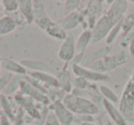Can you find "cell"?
Segmentation results:
<instances>
[{"label": "cell", "mask_w": 134, "mask_h": 125, "mask_svg": "<svg viewBox=\"0 0 134 125\" xmlns=\"http://www.w3.org/2000/svg\"><path fill=\"white\" fill-rule=\"evenodd\" d=\"M128 10V2L126 0H115L108 9L100 18L92 31L91 44H96L106 39L111 30L123 19Z\"/></svg>", "instance_id": "cell-1"}, {"label": "cell", "mask_w": 134, "mask_h": 125, "mask_svg": "<svg viewBox=\"0 0 134 125\" xmlns=\"http://www.w3.org/2000/svg\"><path fill=\"white\" fill-rule=\"evenodd\" d=\"M63 103L75 115L94 116L99 113V108L93 100L86 97H78L72 93L66 94Z\"/></svg>", "instance_id": "cell-2"}, {"label": "cell", "mask_w": 134, "mask_h": 125, "mask_svg": "<svg viewBox=\"0 0 134 125\" xmlns=\"http://www.w3.org/2000/svg\"><path fill=\"white\" fill-rule=\"evenodd\" d=\"M119 110L127 121L134 119V74L126 83L119 102Z\"/></svg>", "instance_id": "cell-3"}, {"label": "cell", "mask_w": 134, "mask_h": 125, "mask_svg": "<svg viewBox=\"0 0 134 125\" xmlns=\"http://www.w3.org/2000/svg\"><path fill=\"white\" fill-rule=\"evenodd\" d=\"M86 7L82 8L84 21H83V28L84 30H92L97 21L102 17L103 13V1L100 0H91L86 2Z\"/></svg>", "instance_id": "cell-4"}, {"label": "cell", "mask_w": 134, "mask_h": 125, "mask_svg": "<svg viewBox=\"0 0 134 125\" xmlns=\"http://www.w3.org/2000/svg\"><path fill=\"white\" fill-rule=\"evenodd\" d=\"M72 70H73V73L75 75V77H84L91 83L108 82L110 80L109 75L107 74L97 73V72L91 70L90 68L81 66V64H73Z\"/></svg>", "instance_id": "cell-5"}, {"label": "cell", "mask_w": 134, "mask_h": 125, "mask_svg": "<svg viewBox=\"0 0 134 125\" xmlns=\"http://www.w3.org/2000/svg\"><path fill=\"white\" fill-rule=\"evenodd\" d=\"M75 40L73 34L68 33L66 39L63 41L60 49L58 51V57L63 61L65 64H69L70 62L73 61L76 54L75 51Z\"/></svg>", "instance_id": "cell-6"}, {"label": "cell", "mask_w": 134, "mask_h": 125, "mask_svg": "<svg viewBox=\"0 0 134 125\" xmlns=\"http://www.w3.org/2000/svg\"><path fill=\"white\" fill-rule=\"evenodd\" d=\"M53 21L49 18L45 11L42 1L35 0L33 1V23L36 24L41 30H46Z\"/></svg>", "instance_id": "cell-7"}, {"label": "cell", "mask_w": 134, "mask_h": 125, "mask_svg": "<svg viewBox=\"0 0 134 125\" xmlns=\"http://www.w3.org/2000/svg\"><path fill=\"white\" fill-rule=\"evenodd\" d=\"M49 110H52L55 113L61 125H72L75 121V114L63 105V102L51 103Z\"/></svg>", "instance_id": "cell-8"}, {"label": "cell", "mask_w": 134, "mask_h": 125, "mask_svg": "<svg viewBox=\"0 0 134 125\" xmlns=\"http://www.w3.org/2000/svg\"><path fill=\"white\" fill-rule=\"evenodd\" d=\"M69 64H65L63 69L58 71L56 75V80L58 83V88H61L66 94H69L73 90V78L71 77V73L68 70Z\"/></svg>", "instance_id": "cell-9"}, {"label": "cell", "mask_w": 134, "mask_h": 125, "mask_svg": "<svg viewBox=\"0 0 134 125\" xmlns=\"http://www.w3.org/2000/svg\"><path fill=\"white\" fill-rule=\"evenodd\" d=\"M83 21H84V16H83L82 10L80 9L79 11H75L69 15L64 16V18L62 19L58 22V24L65 31H67V30H71L77 28L79 25H82Z\"/></svg>", "instance_id": "cell-10"}, {"label": "cell", "mask_w": 134, "mask_h": 125, "mask_svg": "<svg viewBox=\"0 0 134 125\" xmlns=\"http://www.w3.org/2000/svg\"><path fill=\"white\" fill-rule=\"evenodd\" d=\"M1 68L15 75H27L28 74V70L21 66L19 62L7 57H1Z\"/></svg>", "instance_id": "cell-11"}, {"label": "cell", "mask_w": 134, "mask_h": 125, "mask_svg": "<svg viewBox=\"0 0 134 125\" xmlns=\"http://www.w3.org/2000/svg\"><path fill=\"white\" fill-rule=\"evenodd\" d=\"M111 45H105V46L101 47L96 52H93L92 53L88 54L87 56H85L82 63H81V66H85V67H88L96 62L104 59L109 54V52H111Z\"/></svg>", "instance_id": "cell-12"}, {"label": "cell", "mask_w": 134, "mask_h": 125, "mask_svg": "<svg viewBox=\"0 0 134 125\" xmlns=\"http://www.w3.org/2000/svg\"><path fill=\"white\" fill-rule=\"evenodd\" d=\"M127 62V55L126 52L124 51L118 52L117 54L114 55H108L103 59V63H104L106 71H112V70L116 69V68L119 67L122 64H124Z\"/></svg>", "instance_id": "cell-13"}, {"label": "cell", "mask_w": 134, "mask_h": 125, "mask_svg": "<svg viewBox=\"0 0 134 125\" xmlns=\"http://www.w3.org/2000/svg\"><path fill=\"white\" fill-rule=\"evenodd\" d=\"M102 105L104 107L105 110L107 111V113H108V115L109 116L110 119L114 121L116 125H128V121L125 119V118L123 117L122 114L119 111V110L116 108L113 103L103 99Z\"/></svg>", "instance_id": "cell-14"}, {"label": "cell", "mask_w": 134, "mask_h": 125, "mask_svg": "<svg viewBox=\"0 0 134 125\" xmlns=\"http://www.w3.org/2000/svg\"><path fill=\"white\" fill-rule=\"evenodd\" d=\"M27 75L32 77V78L36 79L41 84L46 86L47 88H51V86H57L58 88V83L56 80V77L53 75H50L47 72H30L28 71Z\"/></svg>", "instance_id": "cell-15"}, {"label": "cell", "mask_w": 134, "mask_h": 125, "mask_svg": "<svg viewBox=\"0 0 134 125\" xmlns=\"http://www.w3.org/2000/svg\"><path fill=\"white\" fill-rule=\"evenodd\" d=\"M92 41V31L90 30H83L82 33L79 35L77 41H75V51L76 53L85 54L86 48Z\"/></svg>", "instance_id": "cell-16"}, {"label": "cell", "mask_w": 134, "mask_h": 125, "mask_svg": "<svg viewBox=\"0 0 134 125\" xmlns=\"http://www.w3.org/2000/svg\"><path fill=\"white\" fill-rule=\"evenodd\" d=\"M21 66L30 72H47L49 67L44 62L34 59H22L19 61Z\"/></svg>", "instance_id": "cell-17"}, {"label": "cell", "mask_w": 134, "mask_h": 125, "mask_svg": "<svg viewBox=\"0 0 134 125\" xmlns=\"http://www.w3.org/2000/svg\"><path fill=\"white\" fill-rule=\"evenodd\" d=\"M19 10L24 16L28 24L33 23V0H18Z\"/></svg>", "instance_id": "cell-18"}, {"label": "cell", "mask_w": 134, "mask_h": 125, "mask_svg": "<svg viewBox=\"0 0 134 125\" xmlns=\"http://www.w3.org/2000/svg\"><path fill=\"white\" fill-rule=\"evenodd\" d=\"M45 32H46L47 35L50 36V37L53 38V39H55V40L63 41L66 39L67 35H68V33H67L58 23L54 22V21L47 28Z\"/></svg>", "instance_id": "cell-19"}, {"label": "cell", "mask_w": 134, "mask_h": 125, "mask_svg": "<svg viewBox=\"0 0 134 125\" xmlns=\"http://www.w3.org/2000/svg\"><path fill=\"white\" fill-rule=\"evenodd\" d=\"M134 28V5L129 10L121 20V31L123 34L130 32Z\"/></svg>", "instance_id": "cell-20"}, {"label": "cell", "mask_w": 134, "mask_h": 125, "mask_svg": "<svg viewBox=\"0 0 134 125\" xmlns=\"http://www.w3.org/2000/svg\"><path fill=\"white\" fill-rule=\"evenodd\" d=\"M17 29L15 23L8 16L5 15L0 18V36L8 35Z\"/></svg>", "instance_id": "cell-21"}, {"label": "cell", "mask_w": 134, "mask_h": 125, "mask_svg": "<svg viewBox=\"0 0 134 125\" xmlns=\"http://www.w3.org/2000/svg\"><path fill=\"white\" fill-rule=\"evenodd\" d=\"M26 75H14L13 78L11 79L10 83L8 84V86H7V88L5 89V94L6 96H9L13 93H18V90L20 89V86L22 81L24 80Z\"/></svg>", "instance_id": "cell-22"}, {"label": "cell", "mask_w": 134, "mask_h": 125, "mask_svg": "<svg viewBox=\"0 0 134 125\" xmlns=\"http://www.w3.org/2000/svg\"><path fill=\"white\" fill-rule=\"evenodd\" d=\"M65 95L66 93L57 86H51L47 91V97H49L51 103L63 102V99H64Z\"/></svg>", "instance_id": "cell-23"}, {"label": "cell", "mask_w": 134, "mask_h": 125, "mask_svg": "<svg viewBox=\"0 0 134 125\" xmlns=\"http://www.w3.org/2000/svg\"><path fill=\"white\" fill-rule=\"evenodd\" d=\"M99 92H100L103 99H107V100L109 101V102L113 103V104H116V103L119 102V97H118L115 92H114L111 88H108V86H104V85L99 86Z\"/></svg>", "instance_id": "cell-24"}, {"label": "cell", "mask_w": 134, "mask_h": 125, "mask_svg": "<svg viewBox=\"0 0 134 125\" xmlns=\"http://www.w3.org/2000/svg\"><path fill=\"white\" fill-rule=\"evenodd\" d=\"M81 0H66L64 2V8H63V14L64 16L69 15L75 11H79L82 8Z\"/></svg>", "instance_id": "cell-25"}, {"label": "cell", "mask_w": 134, "mask_h": 125, "mask_svg": "<svg viewBox=\"0 0 134 125\" xmlns=\"http://www.w3.org/2000/svg\"><path fill=\"white\" fill-rule=\"evenodd\" d=\"M10 18V19L13 20V22L15 23L16 27L19 30H23V29L26 27V25H28V22H27L26 19L24 18V16L20 13L19 10L16 12H13V13L9 14V15H7Z\"/></svg>", "instance_id": "cell-26"}, {"label": "cell", "mask_w": 134, "mask_h": 125, "mask_svg": "<svg viewBox=\"0 0 134 125\" xmlns=\"http://www.w3.org/2000/svg\"><path fill=\"white\" fill-rule=\"evenodd\" d=\"M2 7L6 15L16 12L19 10V1L18 0H2Z\"/></svg>", "instance_id": "cell-27"}, {"label": "cell", "mask_w": 134, "mask_h": 125, "mask_svg": "<svg viewBox=\"0 0 134 125\" xmlns=\"http://www.w3.org/2000/svg\"><path fill=\"white\" fill-rule=\"evenodd\" d=\"M90 82L87 81L86 78L81 77H75L73 79V88L79 90H86L87 89Z\"/></svg>", "instance_id": "cell-28"}, {"label": "cell", "mask_w": 134, "mask_h": 125, "mask_svg": "<svg viewBox=\"0 0 134 125\" xmlns=\"http://www.w3.org/2000/svg\"><path fill=\"white\" fill-rule=\"evenodd\" d=\"M121 31V21L115 26L113 29L111 30V31L108 33V35L106 38V44L107 45H111L112 42H114L116 39H117L118 35L119 34V32Z\"/></svg>", "instance_id": "cell-29"}, {"label": "cell", "mask_w": 134, "mask_h": 125, "mask_svg": "<svg viewBox=\"0 0 134 125\" xmlns=\"http://www.w3.org/2000/svg\"><path fill=\"white\" fill-rule=\"evenodd\" d=\"M43 125H61V123H60L58 118L56 117L55 113L52 110H49L48 113L44 119Z\"/></svg>", "instance_id": "cell-30"}, {"label": "cell", "mask_w": 134, "mask_h": 125, "mask_svg": "<svg viewBox=\"0 0 134 125\" xmlns=\"http://www.w3.org/2000/svg\"><path fill=\"white\" fill-rule=\"evenodd\" d=\"M13 77H14L13 74L8 73V72L0 77V93L2 91H5L7 86H8V84L11 81V79L13 78Z\"/></svg>", "instance_id": "cell-31"}, {"label": "cell", "mask_w": 134, "mask_h": 125, "mask_svg": "<svg viewBox=\"0 0 134 125\" xmlns=\"http://www.w3.org/2000/svg\"><path fill=\"white\" fill-rule=\"evenodd\" d=\"M132 41H134V28L130 32L123 35L122 41H121V46L126 47L128 45H130V43L132 42Z\"/></svg>", "instance_id": "cell-32"}, {"label": "cell", "mask_w": 134, "mask_h": 125, "mask_svg": "<svg viewBox=\"0 0 134 125\" xmlns=\"http://www.w3.org/2000/svg\"><path fill=\"white\" fill-rule=\"evenodd\" d=\"M93 121H94L93 116L75 115V121H74V122H79L81 124L83 122H93Z\"/></svg>", "instance_id": "cell-33"}, {"label": "cell", "mask_w": 134, "mask_h": 125, "mask_svg": "<svg viewBox=\"0 0 134 125\" xmlns=\"http://www.w3.org/2000/svg\"><path fill=\"white\" fill-rule=\"evenodd\" d=\"M0 125H12L6 115H0Z\"/></svg>", "instance_id": "cell-34"}, {"label": "cell", "mask_w": 134, "mask_h": 125, "mask_svg": "<svg viewBox=\"0 0 134 125\" xmlns=\"http://www.w3.org/2000/svg\"><path fill=\"white\" fill-rule=\"evenodd\" d=\"M129 47H130V54H131V57L134 62V41L130 42V45H129Z\"/></svg>", "instance_id": "cell-35"}, {"label": "cell", "mask_w": 134, "mask_h": 125, "mask_svg": "<svg viewBox=\"0 0 134 125\" xmlns=\"http://www.w3.org/2000/svg\"><path fill=\"white\" fill-rule=\"evenodd\" d=\"M79 125H97L96 123H94V122H83V123H81V124H79Z\"/></svg>", "instance_id": "cell-36"}, {"label": "cell", "mask_w": 134, "mask_h": 125, "mask_svg": "<svg viewBox=\"0 0 134 125\" xmlns=\"http://www.w3.org/2000/svg\"><path fill=\"white\" fill-rule=\"evenodd\" d=\"M105 125H113V124H112L110 121H106V122H105Z\"/></svg>", "instance_id": "cell-37"}, {"label": "cell", "mask_w": 134, "mask_h": 125, "mask_svg": "<svg viewBox=\"0 0 134 125\" xmlns=\"http://www.w3.org/2000/svg\"><path fill=\"white\" fill-rule=\"evenodd\" d=\"M0 69H1V57H0Z\"/></svg>", "instance_id": "cell-38"}, {"label": "cell", "mask_w": 134, "mask_h": 125, "mask_svg": "<svg viewBox=\"0 0 134 125\" xmlns=\"http://www.w3.org/2000/svg\"><path fill=\"white\" fill-rule=\"evenodd\" d=\"M0 6H2V3H1V1H0Z\"/></svg>", "instance_id": "cell-39"}, {"label": "cell", "mask_w": 134, "mask_h": 125, "mask_svg": "<svg viewBox=\"0 0 134 125\" xmlns=\"http://www.w3.org/2000/svg\"><path fill=\"white\" fill-rule=\"evenodd\" d=\"M26 125H31V124H30V123H29V124H26Z\"/></svg>", "instance_id": "cell-40"}, {"label": "cell", "mask_w": 134, "mask_h": 125, "mask_svg": "<svg viewBox=\"0 0 134 125\" xmlns=\"http://www.w3.org/2000/svg\"><path fill=\"white\" fill-rule=\"evenodd\" d=\"M133 125H134V121H133Z\"/></svg>", "instance_id": "cell-41"}, {"label": "cell", "mask_w": 134, "mask_h": 125, "mask_svg": "<svg viewBox=\"0 0 134 125\" xmlns=\"http://www.w3.org/2000/svg\"><path fill=\"white\" fill-rule=\"evenodd\" d=\"M72 125H75V124H72Z\"/></svg>", "instance_id": "cell-42"}]
</instances>
